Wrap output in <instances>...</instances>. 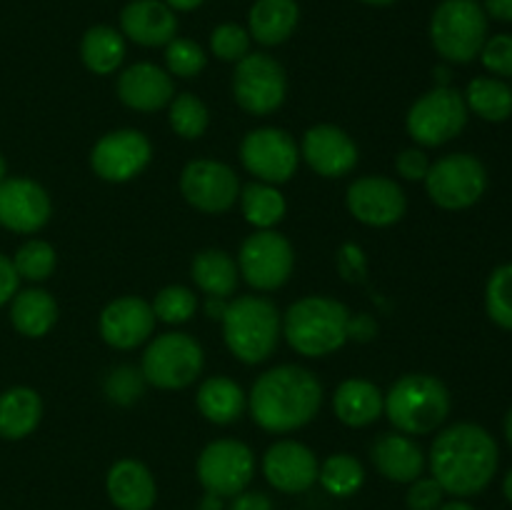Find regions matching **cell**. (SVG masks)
<instances>
[{"mask_svg": "<svg viewBox=\"0 0 512 510\" xmlns=\"http://www.w3.org/2000/svg\"><path fill=\"white\" fill-rule=\"evenodd\" d=\"M230 510H273V500L260 490H243V493L233 495Z\"/></svg>", "mask_w": 512, "mask_h": 510, "instance_id": "bcb514c9", "label": "cell"}, {"mask_svg": "<svg viewBox=\"0 0 512 510\" xmlns=\"http://www.w3.org/2000/svg\"><path fill=\"white\" fill-rule=\"evenodd\" d=\"M500 450L493 435L475 423H455L435 438L430 470L440 488L455 498L478 495L498 473Z\"/></svg>", "mask_w": 512, "mask_h": 510, "instance_id": "6da1fadb", "label": "cell"}, {"mask_svg": "<svg viewBox=\"0 0 512 510\" xmlns=\"http://www.w3.org/2000/svg\"><path fill=\"white\" fill-rule=\"evenodd\" d=\"M153 145L140 130H113L95 143L90 153V165L95 175L108 183H125L143 173L150 163Z\"/></svg>", "mask_w": 512, "mask_h": 510, "instance_id": "9a60e30c", "label": "cell"}, {"mask_svg": "<svg viewBox=\"0 0 512 510\" xmlns=\"http://www.w3.org/2000/svg\"><path fill=\"white\" fill-rule=\"evenodd\" d=\"M363 3H368V5H390V3H395V0H363Z\"/></svg>", "mask_w": 512, "mask_h": 510, "instance_id": "11a10c76", "label": "cell"}, {"mask_svg": "<svg viewBox=\"0 0 512 510\" xmlns=\"http://www.w3.org/2000/svg\"><path fill=\"white\" fill-rule=\"evenodd\" d=\"M385 413L400 433L428 435L450 415V393L435 375H403L385 395Z\"/></svg>", "mask_w": 512, "mask_h": 510, "instance_id": "5b68a950", "label": "cell"}, {"mask_svg": "<svg viewBox=\"0 0 512 510\" xmlns=\"http://www.w3.org/2000/svg\"><path fill=\"white\" fill-rule=\"evenodd\" d=\"M480 60L490 73L500 75V78H512V35L503 33L485 40Z\"/></svg>", "mask_w": 512, "mask_h": 510, "instance_id": "b9f144b4", "label": "cell"}, {"mask_svg": "<svg viewBox=\"0 0 512 510\" xmlns=\"http://www.w3.org/2000/svg\"><path fill=\"white\" fill-rule=\"evenodd\" d=\"M80 58L85 68L95 75H110L120 68L125 60V40L110 25H93L83 35L80 43Z\"/></svg>", "mask_w": 512, "mask_h": 510, "instance_id": "4dcf8cb0", "label": "cell"}, {"mask_svg": "<svg viewBox=\"0 0 512 510\" xmlns=\"http://www.w3.org/2000/svg\"><path fill=\"white\" fill-rule=\"evenodd\" d=\"M465 123H468V105H465L463 93L450 85H438L420 95L405 120L410 138L425 148L450 143L463 133Z\"/></svg>", "mask_w": 512, "mask_h": 510, "instance_id": "52a82bcc", "label": "cell"}, {"mask_svg": "<svg viewBox=\"0 0 512 510\" xmlns=\"http://www.w3.org/2000/svg\"><path fill=\"white\" fill-rule=\"evenodd\" d=\"M465 105L488 123H503L512 115V88L498 78H475L465 90Z\"/></svg>", "mask_w": 512, "mask_h": 510, "instance_id": "1f68e13d", "label": "cell"}, {"mask_svg": "<svg viewBox=\"0 0 512 510\" xmlns=\"http://www.w3.org/2000/svg\"><path fill=\"white\" fill-rule=\"evenodd\" d=\"M295 265L293 245L275 230H258L240 245L238 270L255 290H278Z\"/></svg>", "mask_w": 512, "mask_h": 510, "instance_id": "8fae6325", "label": "cell"}, {"mask_svg": "<svg viewBox=\"0 0 512 510\" xmlns=\"http://www.w3.org/2000/svg\"><path fill=\"white\" fill-rule=\"evenodd\" d=\"M205 363L203 348L188 333H163L143 355V378L160 390L188 388Z\"/></svg>", "mask_w": 512, "mask_h": 510, "instance_id": "ba28073f", "label": "cell"}, {"mask_svg": "<svg viewBox=\"0 0 512 510\" xmlns=\"http://www.w3.org/2000/svg\"><path fill=\"white\" fill-rule=\"evenodd\" d=\"M48 193L30 178H5L0 183V225L13 233H38L50 220Z\"/></svg>", "mask_w": 512, "mask_h": 510, "instance_id": "ac0fdd59", "label": "cell"}, {"mask_svg": "<svg viewBox=\"0 0 512 510\" xmlns=\"http://www.w3.org/2000/svg\"><path fill=\"white\" fill-rule=\"evenodd\" d=\"M200 510H223V498H220V495L208 493L203 498V503H200Z\"/></svg>", "mask_w": 512, "mask_h": 510, "instance_id": "c3c4849f", "label": "cell"}, {"mask_svg": "<svg viewBox=\"0 0 512 510\" xmlns=\"http://www.w3.org/2000/svg\"><path fill=\"white\" fill-rule=\"evenodd\" d=\"M430 200L445 210H465L478 203L488 188L485 165L470 153H450L430 163L425 175Z\"/></svg>", "mask_w": 512, "mask_h": 510, "instance_id": "9c48e42d", "label": "cell"}, {"mask_svg": "<svg viewBox=\"0 0 512 510\" xmlns=\"http://www.w3.org/2000/svg\"><path fill=\"white\" fill-rule=\"evenodd\" d=\"M210 50L215 58L238 63L250 53V33L235 23H223L210 35Z\"/></svg>", "mask_w": 512, "mask_h": 510, "instance_id": "ab89813d", "label": "cell"}, {"mask_svg": "<svg viewBox=\"0 0 512 510\" xmlns=\"http://www.w3.org/2000/svg\"><path fill=\"white\" fill-rule=\"evenodd\" d=\"M503 495L508 498V503L512 505V470L508 475H505V480H503Z\"/></svg>", "mask_w": 512, "mask_h": 510, "instance_id": "f5cc1de1", "label": "cell"}, {"mask_svg": "<svg viewBox=\"0 0 512 510\" xmlns=\"http://www.w3.org/2000/svg\"><path fill=\"white\" fill-rule=\"evenodd\" d=\"M433 48L450 63H470L488 40V15L475 0H443L430 20Z\"/></svg>", "mask_w": 512, "mask_h": 510, "instance_id": "8992f818", "label": "cell"}, {"mask_svg": "<svg viewBox=\"0 0 512 510\" xmlns=\"http://www.w3.org/2000/svg\"><path fill=\"white\" fill-rule=\"evenodd\" d=\"M445 490L440 488V483L435 478H418L410 483L408 495H405V503L408 510H438L443 505Z\"/></svg>", "mask_w": 512, "mask_h": 510, "instance_id": "7bdbcfd3", "label": "cell"}, {"mask_svg": "<svg viewBox=\"0 0 512 510\" xmlns=\"http://www.w3.org/2000/svg\"><path fill=\"white\" fill-rule=\"evenodd\" d=\"M143 373H138L130 365H120L105 380V393H108L110 400L120 405H130L133 400H138L143 395Z\"/></svg>", "mask_w": 512, "mask_h": 510, "instance_id": "60d3db41", "label": "cell"}, {"mask_svg": "<svg viewBox=\"0 0 512 510\" xmlns=\"http://www.w3.org/2000/svg\"><path fill=\"white\" fill-rule=\"evenodd\" d=\"M43 418V400L33 388H10L0 393V438L20 440L33 433Z\"/></svg>", "mask_w": 512, "mask_h": 510, "instance_id": "4316f807", "label": "cell"}, {"mask_svg": "<svg viewBox=\"0 0 512 510\" xmlns=\"http://www.w3.org/2000/svg\"><path fill=\"white\" fill-rule=\"evenodd\" d=\"M195 403H198V410L215 425H228L235 423V420L243 415L245 410V393L235 380L223 378V375H215V378H208L198 388V395H195Z\"/></svg>", "mask_w": 512, "mask_h": 510, "instance_id": "f1b7e54d", "label": "cell"}, {"mask_svg": "<svg viewBox=\"0 0 512 510\" xmlns=\"http://www.w3.org/2000/svg\"><path fill=\"white\" fill-rule=\"evenodd\" d=\"M210 113L193 93H180L170 105V128L185 140H195L208 130Z\"/></svg>", "mask_w": 512, "mask_h": 510, "instance_id": "e575fe53", "label": "cell"}, {"mask_svg": "<svg viewBox=\"0 0 512 510\" xmlns=\"http://www.w3.org/2000/svg\"><path fill=\"white\" fill-rule=\"evenodd\" d=\"M505 438H508V443L512 445V408L510 413L505 415Z\"/></svg>", "mask_w": 512, "mask_h": 510, "instance_id": "db71d44e", "label": "cell"}, {"mask_svg": "<svg viewBox=\"0 0 512 510\" xmlns=\"http://www.w3.org/2000/svg\"><path fill=\"white\" fill-rule=\"evenodd\" d=\"M13 265L20 278L33 280V283L48 280L55 270L53 245L45 243V240H28V243L18 248Z\"/></svg>", "mask_w": 512, "mask_h": 510, "instance_id": "8d00e7d4", "label": "cell"}, {"mask_svg": "<svg viewBox=\"0 0 512 510\" xmlns=\"http://www.w3.org/2000/svg\"><path fill=\"white\" fill-rule=\"evenodd\" d=\"M155 328L153 305L143 298L125 295L105 305L100 313V335L108 345L118 350L138 348L140 343L150 338Z\"/></svg>", "mask_w": 512, "mask_h": 510, "instance_id": "ffe728a7", "label": "cell"}, {"mask_svg": "<svg viewBox=\"0 0 512 510\" xmlns=\"http://www.w3.org/2000/svg\"><path fill=\"white\" fill-rule=\"evenodd\" d=\"M223 335L235 358L248 365L263 363L278 348V308L260 295H240L225 308Z\"/></svg>", "mask_w": 512, "mask_h": 510, "instance_id": "277c9868", "label": "cell"}, {"mask_svg": "<svg viewBox=\"0 0 512 510\" xmlns=\"http://www.w3.org/2000/svg\"><path fill=\"white\" fill-rule=\"evenodd\" d=\"M485 15L512 23V0H485Z\"/></svg>", "mask_w": 512, "mask_h": 510, "instance_id": "7dc6e473", "label": "cell"}, {"mask_svg": "<svg viewBox=\"0 0 512 510\" xmlns=\"http://www.w3.org/2000/svg\"><path fill=\"white\" fill-rule=\"evenodd\" d=\"M485 305H488V315L500 328L512 330V263L493 270L485 288Z\"/></svg>", "mask_w": 512, "mask_h": 510, "instance_id": "d590c367", "label": "cell"}, {"mask_svg": "<svg viewBox=\"0 0 512 510\" xmlns=\"http://www.w3.org/2000/svg\"><path fill=\"white\" fill-rule=\"evenodd\" d=\"M245 170L260 183H288L300 163V150L293 135L280 128H255L240 143Z\"/></svg>", "mask_w": 512, "mask_h": 510, "instance_id": "4fadbf2b", "label": "cell"}, {"mask_svg": "<svg viewBox=\"0 0 512 510\" xmlns=\"http://www.w3.org/2000/svg\"><path fill=\"white\" fill-rule=\"evenodd\" d=\"M173 10H195L198 5H203V0H165Z\"/></svg>", "mask_w": 512, "mask_h": 510, "instance_id": "681fc988", "label": "cell"}, {"mask_svg": "<svg viewBox=\"0 0 512 510\" xmlns=\"http://www.w3.org/2000/svg\"><path fill=\"white\" fill-rule=\"evenodd\" d=\"M348 210L360 223L388 228L403 218L408 200L395 180L385 175H365L348 188Z\"/></svg>", "mask_w": 512, "mask_h": 510, "instance_id": "2e32d148", "label": "cell"}, {"mask_svg": "<svg viewBox=\"0 0 512 510\" xmlns=\"http://www.w3.org/2000/svg\"><path fill=\"white\" fill-rule=\"evenodd\" d=\"M438 510H475L473 505L465 503V500H450V503H443Z\"/></svg>", "mask_w": 512, "mask_h": 510, "instance_id": "816d5d0a", "label": "cell"}, {"mask_svg": "<svg viewBox=\"0 0 512 510\" xmlns=\"http://www.w3.org/2000/svg\"><path fill=\"white\" fill-rule=\"evenodd\" d=\"M238 265L225 250H200L193 260V280L208 298H228L238 288Z\"/></svg>", "mask_w": 512, "mask_h": 510, "instance_id": "f546056e", "label": "cell"}, {"mask_svg": "<svg viewBox=\"0 0 512 510\" xmlns=\"http://www.w3.org/2000/svg\"><path fill=\"white\" fill-rule=\"evenodd\" d=\"M118 95L128 108L155 113L173 100L175 85L168 70L153 63H135L118 78Z\"/></svg>", "mask_w": 512, "mask_h": 510, "instance_id": "7402d4cb", "label": "cell"}, {"mask_svg": "<svg viewBox=\"0 0 512 510\" xmlns=\"http://www.w3.org/2000/svg\"><path fill=\"white\" fill-rule=\"evenodd\" d=\"M283 333L290 348L305 358H323L345 345L350 335V310L340 300L308 295L288 308Z\"/></svg>", "mask_w": 512, "mask_h": 510, "instance_id": "3957f363", "label": "cell"}, {"mask_svg": "<svg viewBox=\"0 0 512 510\" xmlns=\"http://www.w3.org/2000/svg\"><path fill=\"white\" fill-rule=\"evenodd\" d=\"M333 410L340 423L350 425V428H365V425L375 423L385 410V395L370 380L350 378L335 390Z\"/></svg>", "mask_w": 512, "mask_h": 510, "instance_id": "d4e9b609", "label": "cell"}, {"mask_svg": "<svg viewBox=\"0 0 512 510\" xmlns=\"http://www.w3.org/2000/svg\"><path fill=\"white\" fill-rule=\"evenodd\" d=\"M5 170H8V168H5V160H3V155H0V183L5 180Z\"/></svg>", "mask_w": 512, "mask_h": 510, "instance_id": "9f6ffc18", "label": "cell"}, {"mask_svg": "<svg viewBox=\"0 0 512 510\" xmlns=\"http://www.w3.org/2000/svg\"><path fill=\"white\" fill-rule=\"evenodd\" d=\"M318 483L335 498H350L365 483V470L355 455L335 453L318 468Z\"/></svg>", "mask_w": 512, "mask_h": 510, "instance_id": "836d02e7", "label": "cell"}, {"mask_svg": "<svg viewBox=\"0 0 512 510\" xmlns=\"http://www.w3.org/2000/svg\"><path fill=\"white\" fill-rule=\"evenodd\" d=\"M105 488H108L110 503L118 510H150L158 500V485H155L153 473L133 458L118 460L108 470Z\"/></svg>", "mask_w": 512, "mask_h": 510, "instance_id": "603a6c76", "label": "cell"}, {"mask_svg": "<svg viewBox=\"0 0 512 510\" xmlns=\"http://www.w3.org/2000/svg\"><path fill=\"white\" fill-rule=\"evenodd\" d=\"M240 205H243V215L250 225L258 230H270L285 218L283 193L275 185L268 183H248L240 190Z\"/></svg>", "mask_w": 512, "mask_h": 510, "instance_id": "d6a6232c", "label": "cell"}, {"mask_svg": "<svg viewBox=\"0 0 512 510\" xmlns=\"http://www.w3.org/2000/svg\"><path fill=\"white\" fill-rule=\"evenodd\" d=\"M298 18L295 0H255L248 15V33L260 45H280L293 35Z\"/></svg>", "mask_w": 512, "mask_h": 510, "instance_id": "484cf974", "label": "cell"}, {"mask_svg": "<svg viewBox=\"0 0 512 510\" xmlns=\"http://www.w3.org/2000/svg\"><path fill=\"white\" fill-rule=\"evenodd\" d=\"M165 63H168L170 75L188 80L203 73V68L208 65V55L195 40L173 38L165 45Z\"/></svg>", "mask_w": 512, "mask_h": 510, "instance_id": "f35d334b", "label": "cell"}, {"mask_svg": "<svg viewBox=\"0 0 512 510\" xmlns=\"http://www.w3.org/2000/svg\"><path fill=\"white\" fill-rule=\"evenodd\" d=\"M220 300H223V298H210L208 300L210 318H223V313H225V308H228V305H220Z\"/></svg>", "mask_w": 512, "mask_h": 510, "instance_id": "f907efd6", "label": "cell"}, {"mask_svg": "<svg viewBox=\"0 0 512 510\" xmlns=\"http://www.w3.org/2000/svg\"><path fill=\"white\" fill-rule=\"evenodd\" d=\"M195 308H198V298L185 285H168V288H163L155 295L153 303L155 318L170 325L185 323V320L193 318Z\"/></svg>", "mask_w": 512, "mask_h": 510, "instance_id": "74e56055", "label": "cell"}, {"mask_svg": "<svg viewBox=\"0 0 512 510\" xmlns=\"http://www.w3.org/2000/svg\"><path fill=\"white\" fill-rule=\"evenodd\" d=\"M10 320L25 338H43L58 320V305L48 290L28 288L23 293H15Z\"/></svg>", "mask_w": 512, "mask_h": 510, "instance_id": "83f0119b", "label": "cell"}, {"mask_svg": "<svg viewBox=\"0 0 512 510\" xmlns=\"http://www.w3.org/2000/svg\"><path fill=\"white\" fill-rule=\"evenodd\" d=\"M120 28L133 43L158 48L175 38L178 18L165 0H130L120 13Z\"/></svg>", "mask_w": 512, "mask_h": 510, "instance_id": "44dd1931", "label": "cell"}, {"mask_svg": "<svg viewBox=\"0 0 512 510\" xmlns=\"http://www.w3.org/2000/svg\"><path fill=\"white\" fill-rule=\"evenodd\" d=\"M18 283H20V275L18 270H15L13 260L5 258V255L0 253V305H5L8 300L15 298V293H18Z\"/></svg>", "mask_w": 512, "mask_h": 510, "instance_id": "f6af8a7d", "label": "cell"}, {"mask_svg": "<svg viewBox=\"0 0 512 510\" xmlns=\"http://www.w3.org/2000/svg\"><path fill=\"white\" fill-rule=\"evenodd\" d=\"M235 100L253 115H270L283 105L288 78L283 65L268 53H248L238 60L233 78Z\"/></svg>", "mask_w": 512, "mask_h": 510, "instance_id": "7c38bea8", "label": "cell"}, {"mask_svg": "<svg viewBox=\"0 0 512 510\" xmlns=\"http://www.w3.org/2000/svg\"><path fill=\"white\" fill-rule=\"evenodd\" d=\"M395 168H398V173L403 175L405 180H425V175H428L430 170V160L423 150L408 148L398 155Z\"/></svg>", "mask_w": 512, "mask_h": 510, "instance_id": "ee69618b", "label": "cell"}, {"mask_svg": "<svg viewBox=\"0 0 512 510\" xmlns=\"http://www.w3.org/2000/svg\"><path fill=\"white\" fill-rule=\"evenodd\" d=\"M373 463L393 483H413L425 470V453L405 433H385L373 445Z\"/></svg>", "mask_w": 512, "mask_h": 510, "instance_id": "cb8c5ba5", "label": "cell"}, {"mask_svg": "<svg viewBox=\"0 0 512 510\" xmlns=\"http://www.w3.org/2000/svg\"><path fill=\"white\" fill-rule=\"evenodd\" d=\"M300 155L323 178H343L358 165V145L338 125H315L303 135Z\"/></svg>", "mask_w": 512, "mask_h": 510, "instance_id": "d6986e66", "label": "cell"}, {"mask_svg": "<svg viewBox=\"0 0 512 510\" xmlns=\"http://www.w3.org/2000/svg\"><path fill=\"white\" fill-rule=\"evenodd\" d=\"M255 475V455L240 440H213L198 458V480L205 493L233 498L243 493Z\"/></svg>", "mask_w": 512, "mask_h": 510, "instance_id": "30bf717a", "label": "cell"}, {"mask_svg": "<svg viewBox=\"0 0 512 510\" xmlns=\"http://www.w3.org/2000/svg\"><path fill=\"white\" fill-rule=\"evenodd\" d=\"M318 458L298 440H278L263 455V475L280 493H305L318 480Z\"/></svg>", "mask_w": 512, "mask_h": 510, "instance_id": "e0dca14e", "label": "cell"}, {"mask_svg": "<svg viewBox=\"0 0 512 510\" xmlns=\"http://www.w3.org/2000/svg\"><path fill=\"white\" fill-rule=\"evenodd\" d=\"M323 385L300 365H278L255 380L250 390V413L268 433H290L318 415Z\"/></svg>", "mask_w": 512, "mask_h": 510, "instance_id": "7a4b0ae2", "label": "cell"}, {"mask_svg": "<svg viewBox=\"0 0 512 510\" xmlns=\"http://www.w3.org/2000/svg\"><path fill=\"white\" fill-rule=\"evenodd\" d=\"M180 193L195 210L218 215L228 213L240 198L238 175L218 160H193L180 173Z\"/></svg>", "mask_w": 512, "mask_h": 510, "instance_id": "5bb4252c", "label": "cell"}]
</instances>
